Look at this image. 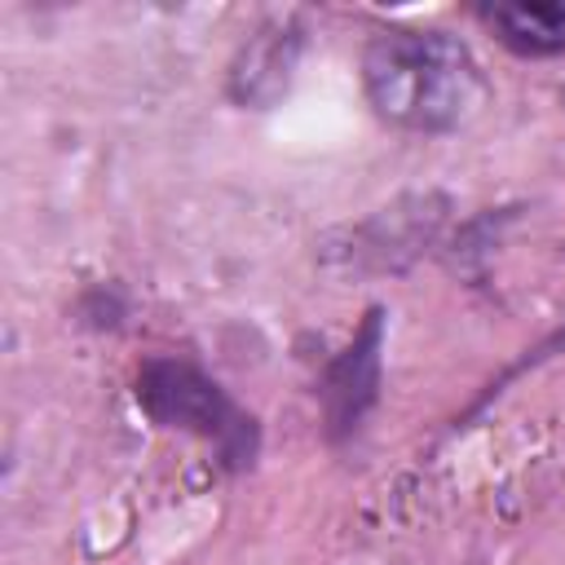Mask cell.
Wrapping results in <instances>:
<instances>
[{"label":"cell","instance_id":"obj_1","mask_svg":"<svg viewBox=\"0 0 565 565\" xmlns=\"http://www.w3.org/2000/svg\"><path fill=\"white\" fill-rule=\"evenodd\" d=\"M371 110L406 132H455L490 97L472 49L433 26H384L362 49Z\"/></svg>","mask_w":565,"mask_h":565},{"label":"cell","instance_id":"obj_2","mask_svg":"<svg viewBox=\"0 0 565 565\" xmlns=\"http://www.w3.org/2000/svg\"><path fill=\"white\" fill-rule=\"evenodd\" d=\"M137 402L154 424L203 437L230 472L252 468L260 455V424L185 358H146L137 371Z\"/></svg>","mask_w":565,"mask_h":565},{"label":"cell","instance_id":"obj_3","mask_svg":"<svg viewBox=\"0 0 565 565\" xmlns=\"http://www.w3.org/2000/svg\"><path fill=\"white\" fill-rule=\"evenodd\" d=\"M380 371H384V309L371 305L353 340L322 366L313 388L322 402V424L331 441L353 437L366 411L380 402Z\"/></svg>","mask_w":565,"mask_h":565},{"label":"cell","instance_id":"obj_4","mask_svg":"<svg viewBox=\"0 0 565 565\" xmlns=\"http://www.w3.org/2000/svg\"><path fill=\"white\" fill-rule=\"evenodd\" d=\"M300 49H305V31H300L296 18H274V22L256 26L230 62V75H225L230 97L238 106L269 110L291 88Z\"/></svg>","mask_w":565,"mask_h":565},{"label":"cell","instance_id":"obj_5","mask_svg":"<svg viewBox=\"0 0 565 565\" xmlns=\"http://www.w3.org/2000/svg\"><path fill=\"white\" fill-rule=\"evenodd\" d=\"M477 18L516 57L565 53V0H499V4H481Z\"/></svg>","mask_w":565,"mask_h":565}]
</instances>
